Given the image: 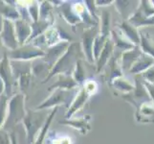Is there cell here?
<instances>
[{
  "mask_svg": "<svg viewBox=\"0 0 154 144\" xmlns=\"http://www.w3.org/2000/svg\"><path fill=\"white\" fill-rule=\"evenodd\" d=\"M47 114L44 111L28 110L23 119V125L27 133L28 144H34L38 136L40 128H43L46 123Z\"/></svg>",
  "mask_w": 154,
  "mask_h": 144,
  "instance_id": "1",
  "label": "cell"
},
{
  "mask_svg": "<svg viewBox=\"0 0 154 144\" xmlns=\"http://www.w3.org/2000/svg\"><path fill=\"white\" fill-rule=\"evenodd\" d=\"M24 109V96L23 94H15L10 98L8 104V114L3 127L6 130L7 127H13L18 124L20 121H23L25 117Z\"/></svg>",
  "mask_w": 154,
  "mask_h": 144,
  "instance_id": "2",
  "label": "cell"
},
{
  "mask_svg": "<svg viewBox=\"0 0 154 144\" xmlns=\"http://www.w3.org/2000/svg\"><path fill=\"white\" fill-rule=\"evenodd\" d=\"M78 44L77 43H73L69 46V48L66 50V52L64 53V55L60 58L55 66L52 68V70L50 71V74L48 77H46L45 82H47V80H49L50 78H52L55 74L57 73H65V74H69V71L71 70L72 66H74V63L77 62L76 57L78 56Z\"/></svg>",
  "mask_w": 154,
  "mask_h": 144,
  "instance_id": "3",
  "label": "cell"
},
{
  "mask_svg": "<svg viewBox=\"0 0 154 144\" xmlns=\"http://www.w3.org/2000/svg\"><path fill=\"white\" fill-rule=\"evenodd\" d=\"M8 57L10 61H20L27 62L31 59L44 57L45 52L39 48L34 46L31 43H26L23 46H19L17 49L13 51H8Z\"/></svg>",
  "mask_w": 154,
  "mask_h": 144,
  "instance_id": "4",
  "label": "cell"
},
{
  "mask_svg": "<svg viewBox=\"0 0 154 144\" xmlns=\"http://www.w3.org/2000/svg\"><path fill=\"white\" fill-rule=\"evenodd\" d=\"M0 78L5 85L4 94L7 97L11 98L13 94V88L14 84L15 83V80L14 78L12 66H11V61L8 57V54L5 55L4 59L0 62Z\"/></svg>",
  "mask_w": 154,
  "mask_h": 144,
  "instance_id": "5",
  "label": "cell"
},
{
  "mask_svg": "<svg viewBox=\"0 0 154 144\" xmlns=\"http://www.w3.org/2000/svg\"><path fill=\"white\" fill-rule=\"evenodd\" d=\"M0 38H1L3 44L8 51L15 50L19 47L17 33H15L14 23L12 20L4 18L3 30L1 35H0Z\"/></svg>",
  "mask_w": 154,
  "mask_h": 144,
  "instance_id": "6",
  "label": "cell"
},
{
  "mask_svg": "<svg viewBox=\"0 0 154 144\" xmlns=\"http://www.w3.org/2000/svg\"><path fill=\"white\" fill-rule=\"evenodd\" d=\"M70 92L64 89L57 88L48 99L42 102L39 106L36 107V110H46L51 107H57V105L64 104L67 102L68 98H70Z\"/></svg>",
  "mask_w": 154,
  "mask_h": 144,
  "instance_id": "7",
  "label": "cell"
},
{
  "mask_svg": "<svg viewBox=\"0 0 154 144\" xmlns=\"http://www.w3.org/2000/svg\"><path fill=\"white\" fill-rule=\"evenodd\" d=\"M14 27H15V33H17V40L19 46H23L27 43L29 40L31 34H32V24L24 19H17L14 21Z\"/></svg>",
  "mask_w": 154,
  "mask_h": 144,
  "instance_id": "8",
  "label": "cell"
},
{
  "mask_svg": "<svg viewBox=\"0 0 154 144\" xmlns=\"http://www.w3.org/2000/svg\"><path fill=\"white\" fill-rule=\"evenodd\" d=\"M68 47V43L66 42H62V43H57L55 46L50 47L47 52L45 53V56L43 61L49 65L50 66H52L55 63V62L60 60V58L61 56V54H63L64 52H66V48Z\"/></svg>",
  "mask_w": 154,
  "mask_h": 144,
  "instance_id": "9",
  "label": "cell"
},
{
  "mask_svg": "<svg viewBox=\"0 0 154 144\" xmlns=\"http://www.w3.org/2000/svg\"><path fill=\"white\" fill-rule=\"evenodd\" d=\"M97 34V29L94 27L86 31L83 34V44H84V51L85 54L87 55V58L90 61H92V49H93V41H94V37Z\"/></svg>",
  "mask_w": 154,
  "mask_h": 144,
  "instance_id": "10",
  "label": "cell"
},
{
  "mask_svg": "<svg viewBox=\"0 0 154 144\" xmlns=\"http://www.w3.org/2000/svg\"><path fill=\"white\" fill-rule=\"evenodd\" d=\"M89 93L86 91L85 89H82L81 92H79V96L76 98V100L74 101V103H73V105L70 107V109H69V111H68V114H67V115H66V117H67V119H69V117H70L71 115H73L74 114L76 113V111L81 108V107H82V105L85 103V101L88 99V97H89Z\"/></svg>",
  "mask_w": 154,
  "mask_h": 144,
  "instance_id": "11",
  "label": "cell"
},
{
  "mask_svg": "<svg viewBox=\"0 0 154 144\" xmlns=\"http://www.w3.org/2000/svg\"><path fill=\"white\" fill-rule=\"evenodd\" d=\"M60 81H57L56 84H54L53 86L49 88V90H51L52 88H60V89H71V88H76L78 87V83L77 81H74V80L71 78V77H69V76H63V75H60Z\"/></svg>",
  "mask_w": 154,
  "mask_h": 144,
  "instance_id": "12",
  "label": "cell"
},
{
  "mask_svg": "<svg viewBox=\"0 0 154 144\" xmlns=\"http://www.w3.org/2000/svg\"><path fill=\"white\" fill-rule=\"evenodd\" d=\"M0 14L3 15L4 18L15 21L20 18V14L17 7L11 6V5H6L2 9H0Z\"/></svg>",
  "mask_w": 154,
  "mask_h": 144,
  "instance_id": "13",
  "label": "cell"
},
{
  "mask_svg": "<svg viewBox=\"0 0 154 144\" xmlns=\"http://www.w3.org/2000/svg\"><path fill=\"white\" fill-rule=\"evenodd\" d=\"M8 104H9V97H7L5 94L0 95V128L4 126L5 121L7 119Z\"/></svg>",
  "mask_w": 154,
  "mask_h": 144,
  "instance_id": "14",
  "label": "cell"
},
{
  "mask_svg": "<svg viewBox=\"0 0 154 144\" xmlns=\"http://www.w3.org/2000/svg\"><path fill=\"white\" fill-rule=\"evenodd\" d=\"M140 56V52L138 51L137 49H134L132 51H129L125 53V55H123V67L124 69H127L130 68L133 65V62L136 61L137 58H139Z\"/></svg>",
  "mask_w": 154,
  "mask_h": 144,
  "instance_id": "15",
  "label": "cell"
},
{
  "mask_svg": "<svg viewBox=\"0 0 154 144\" xmlns=\"http://www.w3.org/2000/svg\"><path fill=\"white\" fill-rule=\"evenodd\" d=\"M153 62L154 61L149 57H144V59H140V60H138L137 63L133 65V67L130 69V72L138 73L140 71H143V70H145V69H146L148 66H150Z\"/></svg>",
  "mask_w": 154,
  "mask_h": 144,
  "instance_id": "16",
  "label": "cell"
},
{
  "mask_svg": "<svg viewBox=\"0 0 154 144\" xmlns=\"http://www.w3.org/2000/svg\"><path fill=\"white\" fill-rule=\"evenodd\" d=\"M57 107H55V110L52 111V113L50 114V115H49V117L47 118L45 125L43 126V128H42L41 132L39 133V135H38V138L35 139V141L34 144H42V143H43V140H44V138H45V136H46V134H47V131H48V128H49V126H50V124H51L53 117H54V115H55L56 113H57Z\"/></svg>",
  "mask_w": 154,
  "mask_h": 144,
  "instance_id": "17",
  "label": "cell"
},
{
  "mask_svg": "<svg viewBox=\"0 0 154 144\" xmlns=\"http://www.w3.org/2000/svg\"><path fill=\"white\" fill-rule=\"evenodd\" d=\"M112 49H113V44L111 41H106V44L103 48V50L102 51V54H100V62L98 63V70H100V68L103 66L104 63L107 62V60L109 59L111 53H112Z\"/></svg>",
  "mask_w": 154,
  "mask_h": 144,
  "instance_id": "18",
  "label": "cell"
},
{
  "mask_svg": "<svg viewBox=\"0 0 154 144\" xmlns=\"http://www.w3.org/2000/svg\"><path fill=\"white\" fill-rule=\"evenodd\" d=\"M121 28H122V30H123V32H125V34L132 41H134L136 44L139 43V41H140L139 37H138L137 31L133 26H131L130 24L125 22L121 25Z\"/></svg>",
  "mask_w": 154,
  "mask_h": 144,
  "instance_id": "19",
  "label": "cell"
},
{
  "mask_svg": "<svg viewBox=\"0 0 154 144\" xmlns=\"http://www.w3.org/2000/svg\"><path fill=\"white\" fill-rule=\"evenodd\" d=\"M52 6L49 2H43L39 6V18L40 20L48 21L50 18L52 17Z\"/></svg>",
  "mask_w": 154,
  "mask_h": 144,
  "instance_id": "20",
  "label": "cell"
},
{
  "mask_svg": "<svg viewBox=\"0 0 154 144\" xmlns=\"http://www.w3.org/2000/svg\"><path fill=\"white\" fill-rule=\"evenodd\" d=\"M86 117H84L83 119H78V120H69V119H67L66 121H61L60 123L71 125L74 128H77V129L79 128V130H82V133H85L86 132L85 131V128L88 127V124L86 123L88 119H86Z\"/></svg>",
  "mask_w": 154,
  "mask_h": 144,
  "instance_id": "21",
  "label": "cell"
},
{
  "mask_svg": "<svg viewBox=\"0 0 154 144\" xmlns=\"http://www.w3.org/2000/svg\"><path fill=\"white\" fill-rule=\"evenodd\" d=\"M28 13L30 15V18H32V23L36 22L39 20V5L36 4V2H33L29 5Z\"/></svg>",
  "mask_w": 154,
  "mask_h": 144,
  "instance_id": "22",
  "label": "cell"
},
{
  "mask_svg": "<svg viewBox=\"0 0 154 144\" xmlns=\"http://www.w3.org/2000/svg\"><path fill=\"white\" fill-rule=\"evenodd\" d=\"M115 86L118 89L123 90V91H130L132 88L131 85L126 81V80H121V79H116L115 80Z\"/></svg>",
  "mask_w": 154,
  "mask_h": 144,
  "instance_id": "23",
  "label": "cell"
},
{
  "mask_svg": "<svg viewBox=\"0 0 154 144\" xmlns=\"http://www.w3.org/2000/svg\"><path fill=\"white\" fill-rule=\"evenodd\" d=\"M30 76H31V74H25V75L20 76L19 79L17 80L18 83H19V87H20V88H21L22 91H25V90L27 89L28 86H29Z\"/></svg>",
  "mask_w": 154,
  "mask_h": 144,
  "instance_id": "24",
  "label": "cell"
},
{
  "mask_svg": "<svg viewBox=\"0 0 154 144\" xmlns=\"http://www.w3.org/2000/svg\"><path fill=\"white\" fill-rule=\"evenodd\" d=\"M0 144H12V138L3 128H0Z\"/></svg>",
  "mask_w": 154,
  "mask_h": 144,
  "instance_id": "25",
  "label": "cell"
},
{
  "mask_svg": "<svg viewBox=\"0 0 154 144\" xmlns=\"http://www.w3.org/2000/svg\"><path fill=\"white\" fill-rule=\"evenodd\" d=\"M7 52H8V50H6V47L4 46L3 42L1 40V38H0V62L4 59L5 55L7 54Z\"/></svg>",
  "mask_w": 154,
  "mask_h": 144,
  "instance_id": "26",
  "label": "cell"
},
{
  "mask_svg": "<svg viewBox=\"0 0 154 144\" xmlns=\"http://www.w3.org/2000/svg\"><path fill=\"white\" fill-rule=\"evenodd\" d=\"M144 75H145V77H146L149 82L154 83V67L151 68L150 70L146 71V72L144 74Z\"/></svg>",
  "mask_w": 154,
  "mask_h": 144,
  "instance_id": "27",
  "label": "cell"
},
{
  "mask_svg": "<svg viewBox=\"0 0 154 144\" xmlns=\"http://www.w3.org/2000/svg\"><path fill=\"white\" fill-rule=\"evenodd\" d=\"M4 92H5V85L1 80V78H0V95L4 94Z\"/></svg>",
  "mask_w": 154,
  "mask_h": 144,
  "instance_id": "28",
  "label": "cell"
},
{
  "mask_svg": "<svg viewBox=\"0 0 154 144\" xmlns=\"http://www.w3.org/2000/svg\"><path fill=\"white\" fill-rule=\"evenodd\" d=\"M3 25H4V18H3V15L0 14V35H1V33H2Z\"/></svg>",
  "mask_w": 154,
  "mask_h": 144,
  "instance_id": "29",
  "label": "cell"
},
{
  "mask_svg": "<svg viewBox=\"0 0 154 144\" xmlns=\"http://www.w3.org/2000/svg\"><path fill=\"white\" fill-rule=\"evenodd\" d=\"M146 87L148 88V90L151 92V94L153 95V99H154V86H150L149 84H147V83H146Z\"/></svg>",
  "mask_w": 154,
  "mask_h": 144,
  "instance_id": "30",
  "label": "cell"
},
{
  "mask_svg": "<svg viewBox=\"0 0 154 144\" xmlns=\"http://www.w3.org/2000/svg\"><path fill=\"white\" fill-rule=\"evenodd\" d=\"M11 138H12V144H17V137H15L14 134L11 135Z\"/></svg>",
  "mask_w": 154,
  "mask_h": 144,
  "instance_id": "31",
  "label": "cell"
}]
</instances>
